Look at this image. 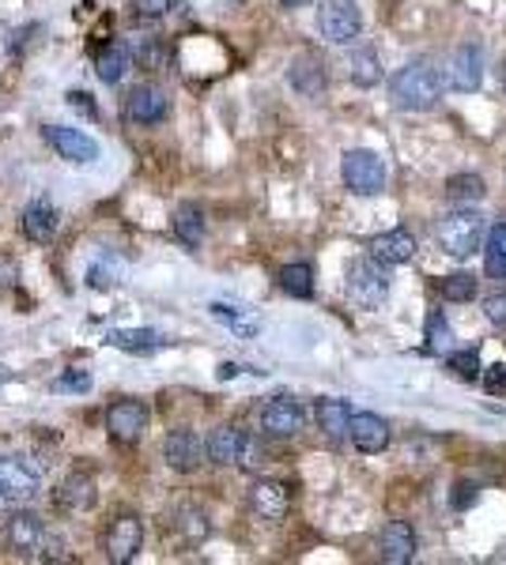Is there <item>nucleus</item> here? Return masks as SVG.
<instances>
[{"instance_id": "nucleus-1", "label": "nucleus", "mask_w": 506, "mask_h": 565, "mask_svg": "<svg viewBox=\"0 0 506 565\" xmlns=\"http://www.w3.org/2000/svg\"><path fill=\"white\" fill-rule=\"evenodd\" d=\"M390 99L405 114H427L439 106L442 99V76L431 61H408L405 68L393 72L390 79Z\"/></svg>"}, {"instance_id": "nucleus-2", "label": "nucleus", "mask_w": 506, "mask_h": 565, "mask_svg": "<svg viewBox=\"0 0 506 565\" xmlns=\"http://www.w3.org/2000/svg\"><path fill=\"white\" fill-rule=\"evenodd\" d=\"M484 230H488V219L469 204V208H457V211L442 215L439 227H434V237H439L442 253H450L454 260H465L480 249Z\"/></svg>"}, {"instance_id": "nucleus-3", "label": "nucleus", "mask_w": 506, "mask_h": 565, "mask_svg": "<svg viewBox=\"0 0 506 565\" xmlns=\"http://www.w3.org/2000/svg\"><path fill=\"white\" fill-rule=\"evenodd\" d=\"M390 294V275L378 257H363L347 268V298L359 309H378Z\"/></svg>"}, {"instance_id": "nucleus-4", "label": "nucleus", "mask_w": 506, "mask_h": 565, "mask_svg": "<svg viewBox=\"0 0 506 565\" xmlns=\"http://www.w3.org/2000/svg\"><path fill=\"white\" fill-rule=\"evenodd\" d=\"M340 174H344V185L352 189L355 196H378L385 189V163L367 147L344 151Z\"/></svg>"}, {"instance_id": "nucleus-5", "label": "nucleus", "mask_w": 506, "mask_h": 565, "mask_svg": "<svg viewBox=\"0 0 506 565\" xmlns=\"http://www.w3.org/2000/svg\"><path fill=\"white\" fill-rule=\"evenodd\" d=\"M359 27H363V15H359V4H355V0H321L318 30L326 42H333V46L355 42V38H359Z\"/></svg>"}, {"instance_id": "nucleus-6", "label": "nucleus", "mask_w": 506, "mask_h": 565, "mask_svg": "<svg viewBox=\"0 0 506 565\" xmlns=\"http://www.w3.org/2000/svg\"><path fill=\"white\" fill-rule=\"evenodd\" d=\"M442 79H446V87H454V91L461 94L477 91V87L484 84V53H480V46L477 42L457 46V50L450 53L446 68H442Z\"/></svg>"}, {"instance_id": "nucleus-7", "label": "nucleus", "mask_w": 506, "mask_h": 565, "mask_svg": "<svg viewBox=\"0 0 506 565\" xmlns=\"http://www.w3.org/2000/svg\"><path fill=\"white\" fill-rule=\"evenodd\" d=\"M140 547H144V521H140L137 513L114 516V521H110V528H106V554H110V562L129 565L140 554Z\"/></svg>"}, {"instance_id": "nucleus-8", "label": "nucleus", "mask_w": 506, "mask_h": 565, "mask_svg": "<svg viewBox=\"0 0 506 565\" xmlns=\"http://www.w3.org/2000/svg\"><path fill=\"white\" fill-rule=\"evenodd\" d=\"M106 429L114 441L137 445L148 429V408L140 400H114L106 408Z\"/></svg>"}, {"instance_id": "nucleus-9", "label": "nucleus", "mask_w": 506, "mask_h": 565, "mask_svg": "<svg viewBox=\"0 0 506 565\" xmlns=\"http://www.w3.org/2000/svg\"><path fill=\"white\" fill-rule=\"evenodd\" d=\"M42 137L50 140V147L58 151L65 163L87 166V163H94V158H99V143L87 137V132L73 129V125H46Z\"/></svg>"}, {"instance_id": "nucleus-10", "label": "nucleus", "mask_w": 506, "mask_h": 565, "mask_svg": "<svg viewBox=\"0 0 506 565\" xmlns=\"http://www.w3.org/2000/svg\"><path fill=\"white\" fill-rule=\"evenodd\" d=\"M4 539H8V547L20 554V558H35L38 543L46 539L42 516L30 513V509H20V513H12V516H8V524H4Z\"/></svg>"}, {"instance_id": "nucleus-11", "label": "nucleus", "mask_w": 506, "mask_h": 565, "mask_svg": "<svg viewBox=\"0 0 506 565\" xmlns=\"http://www.w3.org/2000/svg\"><path fill=\"white\" fill-rule=\"evenodd\" d=\"M42 487V475L20 457H0V495L8 501H30Z\"/></svg>"}, {"instance_id": "nucleus-12", "label": "nucleus", "mask_w": 506, "mask_h": 565, "mask_svg": "<svg viewBox=\"0 0 506 565\" xmlns=\"http://www.w3.org/2000/svg\"><path fill=\"white\" fill-rule=\"evenodd\" d=\"M306 415L303 408H299V400H291V396H273V400L261 408V429H265L268 437H295L299 429H303Z\"/></svg>"}, {"instance_id": "nucleus-13", "label": "nucleus", "mask_w": 506, "mask_h": 565, "mask_svg": "<svg viewBox=\"0 0 506 565\" xmlns=\"http://www.w3.org/2000/svg\"><path fill=\"white\" fill-rule=\"evenodd\" d=\"M250 509L261 521H283L291 509V490L280 479H257L250 487Z\"/></svg>"}, {"instance_id": "nucleus-14", "label": "nucleus", "mask_w": 506, "mask_h": 565, "mask_svg": "<svg viewBox=\"0 0 506 565\" xmlns=\"http://www.w3.org/2000/svg\"><path fill=\"white\" fill-rule=\"evenodd\" d=\"M201 452H204V445L193 429H170L167 441H163V457H167V464L181 475L201 467Z\"/></svg>"}, {"instance_id": "nucleus-15", "label": "nucleus", "mask_w": 506, "mask_h": 565, "mask_svg": "<svg viewBox=\"0 0 506 565\" xmlns=\"http://www.w3.org/2000/svg\"><path fill=\"white\" fill-rule=\"evenodd\" d=\"M378 554L390 565H405L416 558V531L405 521H390L378 536Z\"/></svg>"}, {"instance_id": "nucleus-16", "label": "nucleus", "mask_w": 506, "mask_h": 565, "mask_svg": "<svg viewBox=\"0 0 506 565\" xmlns=\"http://www.w3.org/2000/svg\"><path fill=\"white\" fill-rule=\"evenodd\" d=\"M347 437L359 452H382L390 445V423L370 411H355L352 415V426H347Z\"/></svg>"}, {"instance_id": "nucleus-17", "label": "nucleus", "mask_w": 506, "mask_h": 565, "mask_svg": "<svg viewBox=\"0 0 506 565\" xmlns=\"http://www.w3.org/2000/svg\"><path fill=\"white\" fill-rule=\"evenodd\" d=\"M242 445H246V434H242V429L216 426L208 434V441H204V457H208L216 467H231V464H239Z\"/></svg>"}, {"instance_id": "nucleus-18", "label": "nucleus", "mask_w": 506, "mask_h": 565, "mask_svg": "<svg viewBox=\"0 0 506 565\" xmlns=\"http://www.w3.org/2000/svg\"><path fill=\"white\" fill-rule=\"evenodd\" d=\"M370 257H378L382 265H408L416 257V237L405 227L385 230L370 242Z\"/></svg>"}, {"instance_id": "nucleus-19", "label": "nucleus", "mask_w": 506, "mask_h": 565, "mask_svg": "<svg viewBox=\"0 0 506 565\" xmlns=\"http://www.w3.org/2000/svg\"><path fill=\"white\" fill-rule=\"evenodd\" d=\"M125 110H129V117L137 125H160L163 117H167V94L160 91V87H137V91L129 94V102H125Z\"/></svg>"}, {"instance_id": "nucleus-20", "label": "nucleus", "mask_w": 506, "mask_h": 565, "mask_svg": "<svg viewBox=\"0 0 506 565\" xmlns=\"http://www.w3.org/2000/svg\"><path fill=\"white\" fill-rule=\"evenodd\" d=\"M20 227H23V237H27V242H35V245L50 242V237L58 234V208H53L50 201H35L27 211H23Z\"/></svg>"}, {"instance_id": "nucleus-21", "label": "nucleus", "mask_w": 506, "mask_h": 565, "mask_svg": "<svg viewBox=\"0 0 506 565\" xmlns=\"http://www.w3.org/2000/svg\"><path fill=\"white\" fill-rule=\"evenodd\" d=\"M106 344L122 347V351H129V355H152V351H160V347H167V336L155 329H117L106 336Z\"/></svg>"}, {"instance_id": "nucleus-22", "label": "nucleus", "mask_w": 506, "mask_h": 565, "mask_svg": "<svg viewBox=\"0 0 506 565\" xmlns=\"http://www.w3.org/2000/svg\"><path fill=\"white\" fill-rule=\"evenodd\" d=\"M58 505L73 509V513H84V509L94 505V479L87 472H73L58 490Z\"/></svg>"}, {"instance_id": "nucleus-23", "label": "nucleus", "mask_w": 506, "mask_h": 565, "mask_svg": "<svg viewBox=\"0 0 506 565\" xmlns=\"http://www.w3.org/2000/svg\"><path fill=\"white\" fill-rule=\"evenodd\" d=\"M314 415H318V426L326 429L329 441H344V437H347V426H352V411H347L344 400H318Z\"/></svg>"}, {"instance_id": "nucleus-24", "label": "nucleus", "mask_w": 506, "mask_h": 565, "mask_svg": "<svg viewBox=\"0 0 506 565\" xmlns=\"http://www.w3.org/2000/svg\"><path fill=\"white\" fill-rule=\"evenodd\" d=\"M170 222H174V237H178L181 245L197 249V245L204 242V211L197 208V204H181Z\"/></svg>"}, {"instance_id": "nucleus-25", "label": "nucleus", "mask_w": 506, "mask_h": 565, "mask_svg": "<svg viewBox=\"0 0 506 565\" xmlns=\"http://www.w3.org/2000/svg\"><path fill=\"white\" fill-rule=\"evenodd\" d=\"M291 87L303 94H318L326 91V65H321L318 57H299L295 65H291Z\"/></svg>"}, {"instance_id": "nucleus-26", "label": "nucleus", "mask_w": 506, "mask_h": 565, "mask_svg": "<svg viewBox=\"0 0 506 565\" xmlns=\"http://www.w3.org/2000/svg\"><path fill=\"white\" fill-rule=\"evenodd\" d=\"M129 46L125 42H114V46H106V50L99 53V61H94V72H99V79L102 84H117V79L129 72Z\"/></svg>"}, {"instance_id": "nucleus-27", "label": "nucleus", "mask_w": 506, "mask_h": 565, "mask_svg": "<svg viewBox=\"0 0 506 565\" xmlns=\"http://www.w3.org/2000/svg\"><path fill=\"white\" fill-rule=\"evenodd\" d=\"M446 201L457 204V208L484 201V178H480V174H454V178L446 181Z\"/></svg>"}, {"instance_id": "nucleus-28", "label": "nucleus", "mask_w": 506, "mask_h": 565, "mask_svg": "<svg viewBox=\"0 0 506 565\" xmlns=\"http://www.w3.org/2000/svg\"><path fill=\"white\" fill-rule=\"evenodd\" d=\"M280 286H283V294H291V298H311L314 294V268L306 265V260L283 265L280 268Z\"/></svg>"}, {"instance_id": "nucleus-29", "label": "nucleus", "mask_w": 506, "mask_h": 565, "mask_svg": "<svg viewBox=\"0 0 506 565\" xmlns=\"http://www.w3.org/2000/svg\"><path fill=\"white\" fill-rule=\"evenodd\" d=\"M484 268L492 280H506V219L495 222L484 242Z\"/></svg>"}, {"instance_id": "nucleus-30", "label": "nucleus", "mask_w": 506, "mask_h": 565, "mask_svg": "<svg viewBox=\"0 0 506 565\" xmlns=\"http://www.w3.org/2000/svg\"><path fill=\"white\" fill-rule=\"evenodd\" d=\"M347 76H352V84H359V87H375L378 79H382L378 53L375 50H355L352 57H347Z\"/></svg>"}, {"instance_id": "nucleus-31", "label": "nucleus", "mask_w": 506, "mask_h": 565, "mask_svg": "<svg viewBox=\"0 0 506 565\" xmlns=\"http://www.w3.org/2000/svg\"><path fill=\"white\" fill-rule=\"evenodd\" d=\"M423 339H427V351H431V355H450V351H454V329H450V321L439 313V309L427 317Z\"/></svg>"}, {"instance_id": "nucleus-32", "label": "nucleus", "mask_w": 506, "mask_h": 565, "mask_svg": "<svg viewBox=\"0 0 506 565\" xmlns=\"http://www.w3.org/2000/svg\"><path fill=\"white\" fill-rule=\"evenodd\" d=\"M212 317H216L219 324H227L231 332H239V336H253L257 332V321L246 313V309H239V306H227V301H212Z\"/></svg>"}, {"instance_id": "nucleus-33", "label": "nucleus", "mask_w": 506, "mask_h": 565, "mask_svg": "<svg viewBox=\"0 0 506 565\" xmlns=\"http://www.w3.org/2000/svg\"><path fill=\"white\" fill-rule=\"evenodd\" d=\"M477 294V280L469 272H454L442 280V298L446 301H469Z\"/></svg>"}, {"instance_id": "nucleus-34", "label": "nucleus", "mask_w": 506, "mask_h": 565, "mask_svg": "<svg viewBox=\"0 0 506 565\" xmlns=\"http://www.w3.org/2000/svg\"><path fill=\"white\" fill-rule=\"evenodd\" d=\"M178 528L186 539H193V543H201L204 536H208V521H204L201 509H181L178 513Z\"/></svg>"}, {"instance_id": "nucleus-35", "label": "nucleus", "mask_w": 506, "mask_h": 565, "mask_svg": "<svg viewBox=\"0 0 506 565\" xmlns=\"http://www.w3.org/2000/svg\"><path fill=\"white\" fill-rule=\"evenodd\" d=\"M450 370L457 373L461 381H477L480 377V355H477V347L472 351H450Z\"/></svg>"}, {"instance_id": "nucleus-36", "label": "nucleus", "mask_w": 506, "mask_h": 565, "mask_svg": "<svg viewBox=\"0 0 506 565\" xmlns=\"http://www.w3.org/2000/svg\"><path fill=\"white\" fill-rule=\"evenodd\" d=\"M35 558H42V562H65L68 558V554H65V539H58V536H50V531H46V539L38 543Z\"/></svg>"}, {"instance_id": "nucleus-37", "label": "nucleus", "mask_w": 506, "mask_h": 565, "mask_svg": "<svg viewBox=\"0 0 506 565\" xmlns=\"http://www.w3.org/2000/svg\"><path fill=\"white\" fill-rule=\"evenodd\" d=\"M58 388H61V393H91V373H84V370L61 373Z\"/></svg>"}, {"instance_id": "nucleus-38", "label": "nucleus", "mask_w": 506, "mask_h": 565, "mask_svg": "<svg viewBox=\"0 0 506 565\" xmlns=\"http://www.w3.org/2000/svg\"><path fill=\"white\" fill-rule=\"evenodd\" d=\"M484 317L492 324H506V291L503 294H492V298L484 301Z\"/></svg>"}, {"instance_id": "nucleus-39", "label": "nucleus", "mask_w": 506, "mask_h": 565, "mask_svg": "<svg viewBox=\"0 0 506 565\" xmlns=\"http://www.w3.org/2000/svg\"><path fill=\"white\" fill-rule=\"evenodd\" d=\"M480 498V487L477 483H457V495H454V509H469L472 501Z\"/></svg>"}, {"instance_id": "nucleus-40", "label": "nucleus", "mask_w": 506, "mask_h": 565, "mask_svg": "<svg viewBox=\"0 0 506 565\" xmlns=\"http://www.w3.org/2000/svg\"><path fill=\"white\" fill-rule=\"evenodd\" d=\"M484 381H488V393H506V370L503 365H488V373H484Z\"/></svg>"}, {"instance_id": "nucleus-41", "label": "nucleus", "mask_w": 506, "mask_h": 565, "mask_svg": "<svg viewBox=\"0 0 506 565\" xmlns=\"http://www.w3.org/2000/svg\"><path fill=\"white\" fill-rule=\"evenodd\" d=\"M261 464V449L253 437H246V445H242V457H239V467H246V472H253V467Z\"/></svg>"}, {"instance_id": "nucleus-42", "label": "nucleus", "mask_w": 506, "mask_h": 565, "mask_svg": "<svg viewBox=\"0 0 506 565\" xmlns=\"http://www.w3.org/2000/svg\"><path fill=\"white\" fill-rule=\"evenodd\" d=\"M87 283H91L94 291H106V286H114V280H110V268L91 265V272H87Z\"/></svg>"}, {"instance_id": "nucleus-43", "label": "nucleus", "mask_w": 506, "mask_h": 565, "mask_svg": "<svg viewBox=\"0 0 506 565\" xmlns=\"http://www.w3.org/2000/svg\"><path fill=\"white\" fill-rule=\"evenodd\" d=\"M65 99H68V106H80L87 117H99V110L91 106V94H84V91H68Z\"/></svg>"}, {"instance_id": "nucleus-44", "label": "nucleus", "mask_w": 506, "mask_h": 565, "mask_svg": "<svg viewBox=\"0 0 506 565\" xmlns=\"http://www.w3.org/2000/svg\"><path fill=\"white\" fill-rule=\"evenodd\" d=\"M140 15H163L170 8V0H132Z\"/></svg>"}, {"instance_id": "nucleus-45", "label": "nucleus", "mask_w": 506, "mask_h": 565, "mask_svg": "<svg viewBox=\"0 0 506 565\" xmlns=\"http://www.w3.org/2000/svg\"><path fill=\"white\" fill-rule=\"evenodd\" d=\"M235 373H239V365H235V362H224V365L216 370V377H219V381H231Z\"/></svg>"}, {"instance_id": "nucleus-46", "label": "nucleus", "mask_w": 506, "mask_h": 565, "mask_svg": "<svg viewBox=\"0 0 506 565\" xmlns=\"http://www.w3.org/2000/svg\"><path fill=\"white\" fill-rule=\"evenodd\" d=\"M283 8H303V4H311V0H280Z\"/></svg>"}, {"instance_id": "nucleus-47", "label": "nucleus", "mask_w": 506, "mask_h": 565, "mask_svg": "<svg viewBox=\"0 0 506 565\" xmlns=\"http://www.w3.org/2000/svg\"><path fill=\"white\" fill-rule=\"evenodd\" d=\"M8 377H12V370H8V365H4V362H0V385H4V381H8Z\"/></svg>"}, {"instance_id": "nucleus-48", "label": "nucleus", "mask_w": 506, "mask_h": 565, "mask_svg": "<svg viewBox=\"0 0 506 565\" xmlns=\"http://www.w3.org/2000/svg\"><path fill=\"white\" fill-rule=\"evenodd\" d=\"M0 501H4V495H0Z\"/></svg>"}]
</instances>
